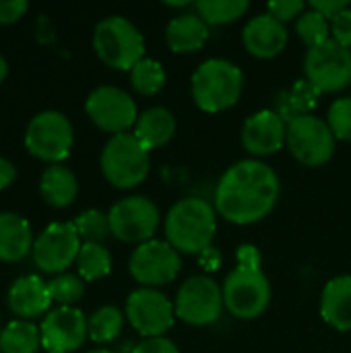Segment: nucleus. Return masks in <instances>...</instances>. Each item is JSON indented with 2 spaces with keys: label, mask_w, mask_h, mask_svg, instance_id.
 <instances>
[{
  "label": "nucleus",
  "mask_w": 351,
  "mask_h": 353,
  "mask_svg": "<svg viewBox=\"0 0 351 353\" xmlns=\"http://www.w3.org/2000/svg\"><path fill=\"white\" fill-rule=\"evenodd\" d=\"M281 192L277 172L261 159H242L230 165L215 188V211L236 225L267 217Z\"/></svg>",
  "instance_id": "nucleus-1"
},
{
  "label": "nucleus",
  "mask_w": 351,
  "mask_h": 353,
  "mask_svg": "<svg viewBox=\"0 0 351 353\" xmlns=\"http://www.w3.org/2000/svg\"><path fill=\"white\" fill-rule=\"evenodd\" d=\"M166 240L184 254H203L217 232V211L199 196L178 201L166 217Z\"/></svg>",
  "instance_id": "nucleus-2"
},
{
  "label": "nucleus",
  "mask_w": 351,
  "mask_h": 353,
  "mask_svg": "<svg viewBox=\"0 0 351 353\" xmlns=\"http://www.w3.org/2000/svg\"><path fill=\"white\" fill-rule=\"evenodd\" d=\"M244 87V72L228 58L205 60L190 79L194 103L209 114L230 110L238 103Z\"/></svg>",
  "instance_id": "nucleus-3"
},
{
  "label": "nucleus",
  "mask_w": 351,
  "mask_h": 353,
  "mask_svg": "<svg viewBox=\"0 0 351 353\" xmlns=\"http://www.w3.org/2000/svg\"><path fill=\"white\" fill-rule=\"evenodd\" d=\"M93 48L99 60L116 70H132L145 58V37L126 17L101 19L93 31Z\"/></svg>",
  "instance_id": "nucleus-4"
},
{
  "label": "nucleus",
  "mask_w": 351,
  "mask_h": 353,
  "mask_svg": "<svg viewBox=\"0 0 351 353\" xmlns=\"http://www.w3.org/2000/svg\"><path fill=\"white\" fill-rule=\"evenodd\" d=\"M106 180L116 188H134L149 176V151L132 132L114 134L99 157Z\"/></svg>",
  "instance_id": "nucleus-5"
},
{
  "label": "nucleus",
  "mask_w": 351,
  "mask_h": 353,
  "mask_svg": "<svg viewBox=\"0 0 351 353\" xmlns=\"http://www.w3.org/2000/svg\"><path fill=\"white\" fill-rule=\"evenodd\" d=\"M74 132L70 120L56 110H46L33 116L25 130L27 151L48 163H60L72 149Z\"/></svg>",
  "instance_id": "nucleus-6"
},
{
  "label": "nucleus",
  "mask_w": 351,
  "mask_h": 353,
  "mask_svg": "<svg viewBox=\"0 0 351 353\" xmlns=\"http://www.w3.org/2000/svg\"><path fill=\"white\" fill-rule=\"evenodd\" d=\"M223 304L242 321L261 316L271 302V283L261 269L236 267L223 281Z\"/></svg>",
  "instance_id": "nucleus-7"
},
{
  "label": "nucleus",
  "mask_w": 351,
  "mask_h": 353,
  "mask_svg": "<svg viewBox=\"0 0 351 353\" xmlns=\"http://www.w3.org/2000/svg\"><path fill=\"white\" fill-rule=\"evenodd\" d=\"M223 292L209 275H194L186 279L176 296V319L192 327L213 325L223 310Z\"/></svg>",
  "instance_id": "nucleus-8"
},
{
  "label": "nucleus",
  "mask_w": 351,
  "mask_h": 353,
  "mask_svg": "<svg viewBox=\"0 0 351 353\" xmlns=\"http://www.w3.org/2000/svg\"><path fill=\"white\" fill-rule=\"evenodd\" d=\"M304 74L321 93H335L351 83V50L333 37L310 48L304 58Z\"/></svg>",
  "instance_id": "nucleus-9"
},
{
  "label": "nucleus",
  "mask_w": 351,
  "mask_h": 353,
  "mask_svg": "<svg viewBox=\"0 0 351 353\" xmlns=\"http://www.w3.org/2000/svg\"><path fill=\"white\" fill-rule=\"evenodd\" d=\"M335 134L327 120L310 114L288 124V147L292 155L308 168L325 165L335 153Z\"/></svg>",
  "instance_id": "nucleus-10"
},
{
  "label": "nucleus",
  "mask_w": 351,
  "mask_h": 353,
  "mask_svg": "<svg viewBox=\"0 0 351 353\" xmlns=\"http://www.w3.org/2000/svg\"><path fill=\"white\" fill-rule=\"evenodd\" d=\"M159 217L157 205L147 196H126L108 213L112 236L128 244H145L153 240V234L159 228Z\"/></svg>",
  "instance_id": "nucleus-11"
},
{
  "label": "nucleus",
  "mask_w": 351,
  "mask_h": 353,
  "mask_svg": "<svg viewBox=\"0 0 351 353\" xmlns=\"http://www.w3.org/2000/svg\"><path fill=\"white\" fill-rule=\"evenodd\" d=\"M130 275L143 288H159L180 275V252L168 240H149L139 244L128 261Z\"/></svg>",
  "instance_id": "nucleus-12"
},
{
  "label": "nucleus",
  "mask_w": 351,
  "mask_h": 353,
  "mask_svg": "<svg viewBox=\"0 0 351 353\" xmlns=\"http://www.w3.org/2000/svg\"><path fill=\"white\" fill-rule=\"evenodd\" d=\"M87 116L91 122L112 134H122L139 120V110L134 99L120 87L101 85L95 87L85 101Z\"/></svg>",
  "instance_id": "nucleus-13"
},
{
  "label": "nucleus",
  "mask_w": 351,
  "mask_h": 353,
  "mask_svg": "<svg viewBox=\"0 0 351 353\" xmlns=\"http://www.w3.org/2000/svg\"><path fill=\"white\" fill-rule=\"evenodd\" d=\"M81 236L74 223H52L33 242V263L43 273L62 275L79 256Z\"/></svg>",
  "instance_id": "nucleus-14"
},
{
  "label": "nucleus",
  "mask_w": 351,
  "mask_h": 353,
  "mask_svg": "<svg viewBox=\"0 0 351 353\" xmlns=\"http://www.w3.org/2000/svg\"><path fill=\"white\" fill-rule=\"evenodd\" d=\"M126 319L137 333L145 339L163 337L174 327L176 310L174 304L153 288L134 290L126 300Z\"/></svg>",
  "instance_id": "nucleus-15"
},
{
  "label": "nucleus",
  "mask_w": 351,
  "mask_h": 353,
  "mask_svg": "<svg viewBox=\"0 0 351 353\" xmlns=\"http://www.w3.org/2000/svg\"><path fill=\"white\" fill-rule=\"evenodd\" d=\"M41 345L48 352L68 353L79 350L89 337L87 319L72 306H60L46 314L41 327Z\"/></svg>",
  "instance_id": "nucleus-16"
},
{
  "label": "nucleus",
  "mask_w": 351,
  "mask_h": 353,
  "mask_svg": "<svg viewBox=\"0 0 351 353\" xmlns=\"http://www.w3.org/2000/svg\"><path fill=\"white\" fill-rule=\"evenodd\" d=\"M240 137L244 149L250 155H273L283 147L288 139V124L275 110H261L246 118Z\"/></svg>",
  "instance_id": "nucleus-17"
},
{
  "label": "nucleus",
  "mask_w": 351,
  "mask_h": 353,
  "mask_svg": "<svg viewBox=\"0 0 351 353\" xmlns=\"http://www.w3.org/2000/svg\"><path fill=\"white\" fill-rule=\"evenodd\" d=\"M242 41L248 54L257 58H275L288 46V29L269 12H261L244 25Z\"/></svg>",
  "instance_id": "nucleus-18"
},
{
  "label": "nucleus",
  "mask_w": 351,
  "mask_h": 353,
  "mask_svg": "<svg viewBox=\"0 0 351 353\" xmlns=\"http://www.w3.org/2000/svg\"><path fill=\"white\" fill-rule=\"evenodd\" d=\"M52 304L48 283L37 275L19 277L8 290V308L21 319H35Z\"/></svg>",
  "instance_id": "nucleus-19"
},
{
  "label": "nucleus",
  "mask_w": 351,
  "mask_h": 353,
  "mask_svg": "<svg viewBox=\"0 0 351 353\" xmlns=\"http://www.w3.org/2000/svg\"><path fill=\"white\" fill-rule=\"evenodd\" d=\"M321 316L337 331H351V275H337L325 283Z\"/></svg>",
  "instance_id": "nucleus-20"
},
{
  "label": "nucleus",
  "mask_w": 351,
  "mask_h": 353,
  "mask_svg": "<svg viewBox=\"0 0 351 353\" xmlns=\"http://www.w3.org/2000/svg\"><path fill=\"white\" fill-rule=\"evenodd\" d=\"M209 39V25L197 12L174 17L166 27V41L176 54H190L201 50Z\"/></svg>",
  "instance_id": "nucleus-21"
},
{
  "label": "nucleus",
  "mask_w": 351,
  "mask_h": 353,
  "mask_svg": "<svg viewBox=\"0 0 351 353\" xmlns=\"http://www.w3.org/2000/svg\"><path fill=\"white\" fill-rule=\"evenodd\" d=\"M31 225L17 213H0V261L17 263L33 250Z\"/></svg>",
  "instance_id": "nucleus-22"
},
{
  "label": "nucleus",
  "mask_w": 351,
  "mask_h": 353,
  "mask_svg": "<svg viewBox=\"0 0 351 353\" xmlns=\"http://www.w3.org/2000/svg\"><path fill=\"white\" fill-rule=\"evenodd\" d=\"M174 132H176L174 114L168 108L155 105V108H149L143 114H139L132 134L139 139V143L147 151H151V149H159L166 143H170Z\"/></svg>",
  "instance_id": "nucleus-23"
},
{
  "label": "nucleus",
  "mask_w": 351,
  "mask_h": 353,
  "mask_svg": "<svg viewBox=\"0 0 351 353\" xmlns=\"http://www.w3.org/2000/svg\"><path fill=\"white\" fill-rule=\"evenodd\" d=\"M323 93L306 79L296 81L294 85H290L288 89L279 91L277 99H275V112L283 118L285 124L302 118V116H310L314 112V108L319 105V97Z\"/></svg>",
  "instance_id": "nucleus-24"
},
{
  "label": "nucleus",
  "mask_w": 351,
  "mask_h": 353,
  "mask_svg": "<svg viewBox=\"0 0 351 353\" xmlns=\"http://www.w3.org/2000/svg\"><path fill=\"white\" fill-rule=\"evenodd\" d=\"M39 192L48 205L56 209L68 207L77 199V192H79L77 176L60 163L48 165L39 180Z\"/></svg>",
  "instance_id": "nucleus-25"
},
{
  "label": "nucleus",
  "mask_w": 351,
  "mask_h": 353,
  "mask_svg": "<svg viewBox=\"0 0 351 353\" xmlns=\"http://www.w3.org/2000/svg\"><path fill=\"white\" fill-rule=\"evenodd\" d=\"M41 345V333L27 321H12L0 331V353H35Z\"/></svg>",
  "instance_id": "nucleus-26"
},
{
  "label": "nucleus",
  "mask_w": 351,
  "mask_h": 353,
  "mask_svg": "<svg viewBox=\"0 0 351 353\" xmlns=\"http://www.w3.org/2000/svg\"><path fill=\"white\" fill-rule=\"evenodd\" d=\"M79 277L83 281H97L112 271V254L103 244L83 242L79 256H77Z\"/></svg>",
  "instance_id": "nucleus-27"
},
{
  "label": "nucleus",
  "mask_w": 351,
  "mask_h": 353,
  "mask_svg": "<svg viewBox=\"0 0 351 353\" xmlns=\"http://www.w3.org/2000/svg\"><path fill=\"white\" fill-rule=\"evenodd\" d=\"M194 8L207 25H225L244 17L250 4L248 0H199Z\"/></svg>",
  "instance_id": "nucleus-28"
},
{
  "label": "nucleus",
  "mask_w": 351,
  "mask_h": 353,
  "mask_svg": "<svg viewBox=\"0 0 351 353\" xmlns=\"http://www.w3.org/2000/svg\"><path fill=\"white\" fill-rule=\"evenodd\" d=\"M122 325H124V314L116 306H101L87 321L89 339L95 343H110L120 335Z\"/></svg>",
  "instance_id": "nucleus-29"
},
{
  "label": "nucleus",
  "mask_w": 351,
  "mask_h": 353,
  "mask_svg": "<svg viewBox=\"0 0 351 353\" xmlns=\"http://www.w3.org/2000/svg\"><path fill=\"white\" fill-rule=\"evenodd\" d=\"M166 68L159 60L155 58H143L137 62L130 70V83L137 93L141 95H155L163 89L166 85Z\"/></svg>",
  "instance_id": "nucleus-30"
},
{
  "label": "nucleus",
  "mask_w": 351,
  "mask_h": 353,
  "mask_svg": "<svg viewBox=\"0 0 351 353\" xmlns=\"http://www.w3.org/2000/svg\"><path fill=\"white\" fill-rule=\"evenodd\" d=\"M296 31H298V37L310 48H317V46H323L325 41L331 39V21L325 19L321 12L308 8L304 10L298 21H296Z\"/></svg>",
  "instance_id": "nucleus-31"
},
{
  "label": "nucleus",
  "mask_w": 351,
  "mask_h": 353,
  "mask_svg": "<svg viewBox=\"0 0 351 353\" xmlns=\"http://www.w3.org/2000/svg\"><path fill=\"white\" fill-rule=\"evenodd\" d=\"M72 223H74L81 240L91 242V244H101L112 234L108 213H103L99 209H87V211H83Z\"/></svg>",
  "instance_id": "nucleus-32"
},
{
  "label": "nucleus",
  "mask_w": 351,
  "mask_h": 353,
  "mask_svg": "<svg viewBox=\"0 0 351 353\" xmlns=\"http://www.w3.org/2000/svg\"><path fill=\"white\" fill-rule=\"evenodd\" d=\"M50 298L52 302L60 304V306H72L74 302H79L85 294V283L79 275H70V273H62L56 275L50 283Z\"/></svg>",
  "instance_id": "nucleus-33"
},
{
  "label": "nucleus",
  "mask_w": 351,
  "mask_h": 353,
  "mask_svg": "<svg viewBox=\"0 0 351 353\" xmlns=\"http://www.w3.org/2000/svg\"><path fill=\"white\" fill-rule=\"evenodd\" d=\"M327 124L335 139L351 141V97L335 99L327 114Z\"/></svg>",
  "instance_id": "nucleus-34"
},
{
  "label": "nucleus",
  "mask_w": 351,
  "mask_h": 353,
  "mask_svg": "<svg viewBox=\"0 0 351 353\" xmlns=\"http://www.w3.org/2000/svg\"><path fill=\"white\" fill-rule=\"evenodd\" d=\"M304 8H306V4L302 0H273L267 4V12L281 23L300 17L304 12Z\"/></svg>",
  "instance_id": "nucleus-35"
},
{
  "label": "nucleus",
  "mask_w": 351,
  "mask_h": 353,
  "mask_svg": "<svg viewBox=\"0 0 351 353\" xmlns=\"http://www.w3.org/2000/svg\"><path fill=\"white\" fill-rule=\"evenodd\" d=\"M331 33L337 43L351 50V6L331 21Z\"/></svg>",
  "instance_id": "nucleus-36"
},
{
  "label": "nucleus",
  "mask_w": 351,
  "mask_h": 353,
  "mask_svg": "<svg viewBox=\"0 0 351 353\" xmlns=\"http://www.w3.org/2000/svg\"><path fill=\"white\" fill-rule=\"evenodd\" d=\"M132 353H180V350L168 337H151V339H143L132 350Z\"/></svg>",
  "instance_id": "nucleus-37"
},
{
  "label": "nucleus",
  "mask_w": 351,
  "mask_h": 353,
  "mask_svg": "<svg viewBox=\"0 0 351 353\" xmlns=\"http://www.w3.org/2000/svg\"><path fill=\"white\" fill-rule=\"evenodd\" d=\"M29 4L25 0H0V25L19 21L27 12Z\"/></svg>",
  "instance_id": "nucleus-38"
},
{
  "label": "nucleus",
  "mask_w": 351,
  "mask_h": 353,
  "mask_svg": "<svg viewBox=\"0 0 351 353\" xmlns=\"http://www.w3.org/2000/svg\"><path fill=\"white\" fill-rule=\"evenodd\" d=\"M308 8L321 12L325 19L333 21L339 12H343L345 8H350V2L348 0H312L308 4Z\"/></svg>",
  "instance_id": "nucleus-39"
},
{
  "label": "nucleus",
  "mask_w": 351,
  "mask_h": 353,
  "mask_svg": "<svg viewBox=\"0 0 351 353\" xmlns=\"http://www.w3.org/2000/svg\"><path fill=\"white\" fill-rule=\"evenodd\" d=\"M238 267H252V269H261L259 263H261V254L257 252L254 246H240L238 250Z\"/></svg>",
  "instance_id": "nucleus-40"
},
{
  "label": "nucleus",
  "mask_w": 351,
  "mask_h": 353,
  "mask_svg": "<svg viewBox=\"0 0 351 353\" xmlns=\"http://www.w3.org/2000/svg\"><path fill=\"white\" fill-rule=\"evenodd\" d=\"M14 178H17V168L8 159L0 157V190L10 186L14 182Z\"/></svg>",
  "instance_id": "nucleus-41"
},
{
  "label": "nucleus",
  "mask_w": 351,
  "mask_h": 353,
  "mask_svg": "<svg viewBox=\"0 0 351 353\" xmlns=\"http://www.w3.org/2000/svg\"><path fill=\"white\" fill-rule=\"evenodd\" d=\"M6 72H8V64H6V60L2 58V54H0V83L4 81Z\"/></svg>",
  "instance_id": "nucleus-42"
},
{
  "label": "nucleus",
  "mask_w": 351,
  "mask_h": 353,
  "mask_svg": "<svg viewBox=\"0 0 351 353\" xmlns=\"http://www.w3.org/2000/svg\"><path fill=\"white\" fill-rule=\"evenodd\" d=\"M89 353H116V352H112V350H93V352H89Z\"/></svg>",
  "instance_id": "nucleus-43"
},
{
  "label": "nucleus",
  "mask_w": 351,
  "mask_h": 353,
  "mask_svg": "<svg viewBox=\"0 0 351 353\" xmlns=\"http://www.w3.org/2000/svg\"><path fill=\"white\" fill-rule=\"evenodd\" d=\"M48 353H60V352H48Z\"/></svg>",
  "instance_id": "nucleus-44"
}]
</instances>
